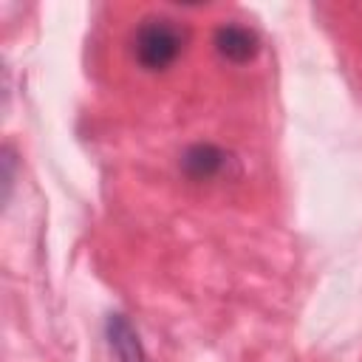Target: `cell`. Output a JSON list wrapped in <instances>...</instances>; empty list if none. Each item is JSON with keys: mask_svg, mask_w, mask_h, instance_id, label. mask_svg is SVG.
<instances>
[{"mask_svg": "<svg viewBox=\"0 0 362 362\" xmlns=\"http://www.w3.org/2000/svg\"><path fill=\"white\" fill-rule=\"evenodd\" d=\"M184 37L181 28L167 20V17H150L136 28L133 37V54L136 62L147 71H164L175 62V57L181 54Z\"/></svg>", "mask_w": 362, "mask_h": 362, "instance_id": "cell-1", "label": "cell"}, {"mask_svg": "<svg viewBox=\"0 0 362 362\" xmlns=\"http://www.w3.org/2000/svg\"><path fill=\"white\" fill-rule=\"evenodd\" d=\"M215 48L223 59L235 62V65H243L249 59H255L260 42H257V34L246 25H235V23H226L215 31Z\"/></svg>", "mask_w": 362, "mask_h": 362, "instance_id": "cell-2", "label": "cell"}, {"mask_svg": "<svg viewBox=\"0 0 362 362\" xmlns=\"http://www.w3.org/2000/svg\"><path fill=\"white\" fill-rule=\"evenodd\" d=\"M226 167V153L215 144H192L184 150L181 156V170L187 178L192 181H209L215 175H221V170Z\"/></svg>", "mask_w": 362, "mask_h": 362, "instance_id": "cell-3", "label": "cell"}, {"mask_svg": "<svg viewBox=\"0 0 362 362\" xmlns=\"http://www.w3.org/2000/svg\"><path fill=\"white\" fill-rule=\"evenodd\" d=\"M107 342H110V348H113L119 362H144V348L139 342V334L122 314H110V320H107Z\"/></svg>", "mask_w": 362, "mask_h": 362, "instance_id": "cell-4", "label": "cell"}]
</instances>
